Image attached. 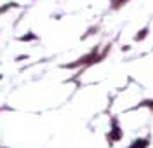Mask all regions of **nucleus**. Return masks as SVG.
I'll list each match as a JSON object with an SVG mask.
<instances>
[{"label":"nucleus","instance_id":"obj_1","mask_svg":"<svg viewBox=\"0 0 153 148\" xmlns=\"http://www.w3.org/2000/svg\"><path fill=\"white\" fill-rule=\"evenodd\" d=\"M144 147H146V141L144 139H139V141H134L131 148H144Z\"/></svg>","mask_w":153,"mask_h":148}]
</instances>
